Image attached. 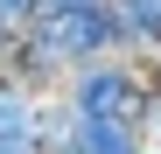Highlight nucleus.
Wrapping results in <instances>:
<instances>
[{
  "label": "nucleus",
  "mask_w": 161,
  "mask_h": 154,
  "mask_svg": "<svg viewBox=\"0 0 161 154\" xmlns=\"http://www.w3.org/2000/svg\"><path fill=\"white\" fill-rule=\"evenodd\" d=\"M63 105H70V119H133V126H140L147 70L133 63V56H98V63H84V70H70Z\"/></svg>",
  "instance_id": "nucleus-1"
},
{
  "label": "nucleus",
  "mask_w": 161,
  "mask_h": 154,
  "mask_svg": "<svg viewBox=\"0 0 161 154\" xmlns=\"http://www.w3.org/2000/svg\"><path fill=\"white\" fill-rule=\"evenodd\" d=\"M35 28L56 42V56L70 70H84L98 56H133V42H126V21L112 0H77V7H56V14H35Z\"/></svg>",
  "instance_id": "nucleus-2"
},
{
  "label": "nucleus",
  "mask_w": 161,
  "mask_h": 154,
  "mask_svg": "<svg viewBox=\"0 0 161 154\" xmlns=\"http://www.w3.org/2000/svg\"><path fill=\"white\" fill-rule=\"evenodd\" d=\"M70 140L84 154H147V133L133 119H70Z\"/></svg>",
  "instance_id": "nucleus-3"
},
{
  "label": "nucleus",
  "mask_w": 161,
  "mask_h": 154,
  "mask_svg": "<svg viewBox=\"0 0 161 154\" xmlns=\"http://www.w3.org/2000/svg\"><path fill=\"white\" fill-rule=\"evenodd\" d=\"M119 21H126V42H133V63L161 56V0H112Z\"/></svg>",
  "instance_id": "nucleus-4"
},
{
  "label": "nucleus",
  "mask_w": 161,
  "mask_h": 154,
  "mask_svg": "<svg viewBox=\"0 0 161 154\" xmlns=\"http://www.w3.org/2000/svg\"><path fill=\"white\" fill-rule=\"evenodd\" d=\"M35 14H42V0H0V21H7V28H28Z\"/></svg>",
  "instance_id": "nucleus-5"
},
{
  "label": "nucleus",
  "mask_w": 161,
  "mask_h": 154,
  "mask_svg": "<svg viewBox=\"0 0 161 154\" xmlns=\"http://www.w3.org/2000/svg\"><path fill=\"white\" fill-rule=\"evenodd\" d=\"M0 154H49L42 133H0Z\"/></svg>",
  "instance_id": "nucleus-6"
},
{
  "label": "nucleus",
  "mask_w": 161,
  "mask_h": 154,
  "mask_svg": "<svg viewBox=\"0 0 161 154\" xmlns=\"http://www.w3.org/2000/svg\"><path fill=\"white\" fill-rule=\"evenodd\" d=\"M49 154H84V147H77V140L63 133V140H49Z\"/></svg>",
  "instance_id": "nucleus-7"
},
{
  "label": "nucleus",
  "mask_w": 161,
  "mask_h": 154,
  "mask_svg": "<svg viewBox=\"0 0 161 154\" xmlns=\"http://www.w3.org/2000/svg\"><path fill=\"white\" fill-rule=\"evenodd\" d=\"M7 42H14V28H7V21H0V56H7Z\"/></svg>",
  "instance_id": "nucleus-8"
},
{
  "label": "nucleus",
  "mask_w": 161,
  "mask_h": 154,
  "mask_svg": "<svg viewBox=\"0 0 161 154\" xmlns=\"http://www.w3.org/2000/svg\"><path fill=\"white\" fill-rule=\"evenodd\" d=\"M147 154H161V147H147Z\"/></svg>",
  "instance_id": "nucleus-9"
}]
</instances>
